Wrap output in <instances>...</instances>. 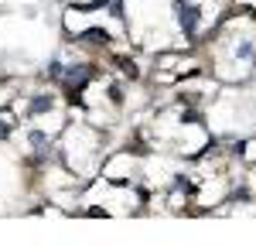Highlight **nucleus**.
Wrapping results in <instances>:
<instances>
[{
	"label": "nucleus",
	"mask_w": 256,
	"mask_h": 246,
	"mask_svg": "<svg viewBox=\"0 0 256 246\" xmlns=\"http://www.w3.org/2000/svg\"><path fill=\"white\" fill-rule=\"evenodd\" d=\"M31 147H34L38 154H44V150H48V137H44L41 130H34V134H31Z\"/></svg>",
	"instance_id": "f257e3e1"
},
{
	"label": "nucleus",
	"mask_w": 256,
	"mask_h": 246,
	"mask_svg": "<svg viewBox=\"0 0 256 246\" xmlns=\"http://www.w3.org/2000/svg\"><path fill=\"white\" fill-rule=\"evenodd\" d=\"M48 106H52V100H48V96H38V100L31 102V110H28V116H38L41 110H48Z\"/></svg>",
	"instance_id": "f03ea898"
}]
</instances>
